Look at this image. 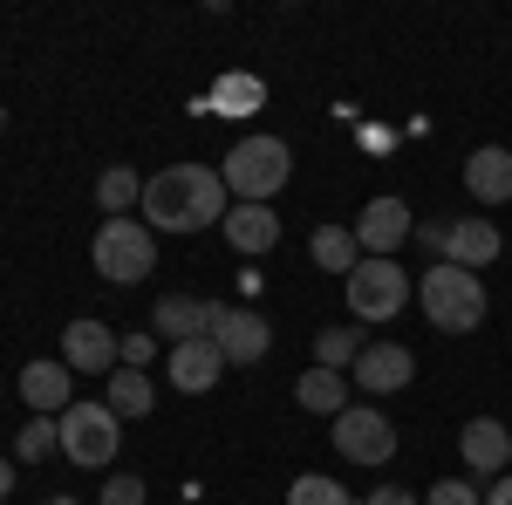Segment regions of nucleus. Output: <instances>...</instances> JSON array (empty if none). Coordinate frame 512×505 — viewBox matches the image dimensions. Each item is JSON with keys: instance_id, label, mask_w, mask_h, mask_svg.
<instances>
[{"instance_id": "obj_1", "label": "nucleus", "mask_w": 512, "mask_h": 505, "mask_svg": "<svg viewBox=\"0 0 512 505\" xmlns=\"http://www.w3.org/2000/svg\"><path fill=\"white\" fill-rule=\"evenodd\" d=\"M226 178L212 164H164L144 178V226L151 233H205L226 219Z\"/></svg>"}, {"instance_id": "obj_2", "label": "nucleus", "mask_w": 512, "mask_h": 505, "mask_svg": "<svg viewBox=\"0 0 512 505\" xmlns=\"http://www.w3.org/2000/svg\"><path fill=\"white\" fill-rule=\"evenodd\" d=\"M417 308H424V321H431L437 335H472V328H485V314H492V294H485L478 273L437 260L417 280Z\"/></svg>"}, {"instance_id": "obj_3", "label": "nucleus", "mask_w": 512, "mask_h": 505, "mask_svg": "<svg viewBox=\"0 0 512 505\" xmlns=\"http://www.w3.org/2000/svg\"><path fill=\"white\" fill-rule=\"evenodd\" d=\"M219 178H226L233 205H274V192H287V178H294V151L267 130H253L219 157Z\"/></svg>"}, {"instance_id": "obj_4", "label": "nucleus", "mask_w": 512, "mask_h": 505, "mask_svg": "<svg viewBox=\"0 0 512 505\" xmlns=\"http://www.w3.org/2000/svg\"><path fill=\"white\" fill-rule=\"evenodd\" d=\"M89 260L110 287H137V280L158 273V233L144 219H103L96 239H89Z\"/></svg>"}, {"instance_id": "obj_5", "label": "nucleus", "mask_w": 512, "mask_h": 505, "mask_svg": "<svg viewBox=\"0 0 512 505\" xmlns=\"http://www.w3.org/2000/svg\"><path fill=\"white\" fill-rule=\"evenodd\" d=\"M55 430H62V458L82 471H103L117 465V444H123V424L110 417V403H69L62 417H55Z\"/></svg>"}, {"instance_id": "obj_6", "label": "nucleus", "mask_w": 512, "mask_h": 505, "mask_svg": "<svg viewBox=\"0 0 512 505\" xmlns=\"http://www.w3.org/2000/svg\"><path fill=\"white\" fill-rule=\"evenodd\" d=\"M342 287H349V314L362 321V328H383V321H396V314H403V301H417L410 273L396 267V260H362Z\"/></svg>"}, {"instance_id": "obj_7", "label": "nucleus", "mask_w": 512, "mask_h": 505, "mask_svg": "<svg viewBox=\"0 0 512 505\" xmlns=\"http://www.w3.org/2000/svg\"><path fill=\"white\" fill-rule=\"evenodd\" d=\"M328 444L349 458V465H390L396 458V424L376 410V403H349L342 417H328Z\"/></svg>"}, {"instance_id": "obj_8", "label": "nucleus", "mask_w": 512, "mask_h": 505, "mask_svg": "<svg viewBox=\"0 0 512 505\" xmlns=\"http://www.w3.org/2000/svg\"><path fill=\"white\" fill-rule=\"evenodd\" d=\"M212 342H219V355H226V369H253V362H267V349H274V328H267L260 308H226V301H219Z\"/></svg>"}, {"instance_id": "obj_9", "label": "nucleus", "mask_w": 512, "mask_h": 505, "mask_svg": "<svg viewBox=\"0 0 512 505\" xmlns=\"http://www.w3.org/2000/svg\"><path fill=\"white\" fill-rule=\"evenodd\" d=\"M417 233V212L403 205V198H369L362 205V219H355V246H362V260H396V246Z\"/></svg>"}, {"instance_id": "obj_10", "label": "nucleus", "mask_w": 512, "mask_h": 505, "mask_svg": "<svg viewBox=\"0 0 512 505\" xmlns=\"http://www.w3.org/2000/svg\"><path fill=\"white\" fill-rule=\"evenodd\" d=\"M349 383H355V389H369V396H396V389L417 383V355L403 349V342H369V349L355 355Z\"/></svg>"}, {"instance_id": "obj_11", "label": "nucleus", "mask_w": 512, "mask_h": 505, "mask_svg": "<svg viewBox=\"0 0 512 505\" xmlns=\"http://www.w3.org/2000/svg\"><path fill=\"white\" fill-rule=\"evenodd\" d=\"M62 362L76 369V376H110L117 369V328L110 321H69L62 328Z\"/></svg>"}, {"instance_id": "obj_12", "label": "nucleus", "mask_w": 512, "mask_h": 505, "mask_svg": "<svg viewBox=\"0 0 512 505\" xmlns=\"http://www.w3.org/2000/svg\"><path fill=\"white\" fill-rule=\"evenodd\" d=\"M164 376L185 389V396H205V389H219V376H226V355H219L212 335H198V342L164 349Z\"/></svg>"}, {"instance_id": "obj_13", "label": "nucleus", "mask_w": 512, "mask_h": 505, "mask_svg": "<svg viewBox=\"0 0 512 505\" xmlns=\"http://www.w3.org/2000/svg\"><path fill=\"white\" fill-rule=\"evenodd\" d=\"M212 314H219V301H198V294H164L158 308H151V335L178 349V342L212 335Z\"/></svg>"}, {"instance_id": "obj_14", "label": "nucleus", "mask_w": 512, "mask_h": 505, "mask_svg": "<svg viewBox=\"0 0 512 505\" xmlns=\"http://www.w3.org/2000/svg\"><path fill=\"white\" fill-rule=\"evenodd\" d=\"M21 403L35 410V417H62L69 403H76V369L55 355V362H28L21 369Z\"/></svg>"}, {"instance_id": "obj_15", "label": "nucleus", "mask_w": 512, "mask_h": 505, "mask_svg": "<svg viewBox=\"0 0 512 505\" xmlns=\"http://www.w3.org/2000/svg\"><path fill=\"white\" fill-rule=\"evenodd\" d=\"M458 458L478 471V478H499L512 471V430L499 417H472V424L458 430Z\"/></svg>"}, {"instance_id": "obj_16", "label": "nucleus", "mask_w": 512, "mask_h": 505, "mask_svg": "<svg viewBox=\"0 0 512 505\" xmlns=\"http://www.w3.org/2000/svg\"><path fill=\"white\" fill-rule=\"evenodd\" d=\"M219 233H226L233 253L260 260V253H274V246H280V212H274V205H226Z\"/></svg>"}, {"instance_id": "obj_17", "label": "nucleus", "mask_w": 512, "mask_h": 505, "mask_svg": "<svg viewBox=\"0 0 512 505\" xmlns=\"http://www.w3.org/2000/svg\"><path fill=\"white\" fill-rule=\"evenodd\" d=\"M499 226L492 219H451V233H444V260L451 267H465V273H478V267H492L499 260Z\"/></svg>"}, {"instance_id": "obj_18", "label": "nucleus", "mask_w": 512, "mask_h": 505, "mask_svg": "<svg viewBox=\"0 0 512 505\" xmlns=\"http://www.w3.org/2000/svg\"><path fill=\"white\" fill-rule=\"evenodd\" d=\"M465 192H472L478 205H506L512 198V151L506 144H478V151L465 157Z\"/></svg>"}, {"instance_id": "obj_19", "label": "nucleus", "mask_w": 512, "mask_h": 505, "mask_svg": "<svg viewBox=\"0 0 512 505\" xmlns=\"http://www.w3.org/2000/svg\"><path fill=\"white\" fill-rule=\"evenodd\" d=\"M294 403H301L308 417H342V410H349V376H342V369H308V376L294 383Z\"/></svg>"}, {"instance_id": "obj_20", "label": "nucleus", "mask_w": 512, "mask_h": 505, "mask_svg": "<svg viewBox=\"0 0 512 505\" xmlns=\"http://www.w3.org/2000/svg\"><path fill=\"white\" fill-rule=\"evenodd\" d=\"M103 403H110V417H151V403H158V389H151V376L144 369H110V383H103Z\"/></svg>"}, {"instance_id": "obj_21", "label": "nucleus", "mask_w": 512, "mask_h": 505, "mask_svg": "<svg viewBox=\"0 0 512 505\" xmlns=\"http://www.w3.org/2000/svg\"><path fill=\"white\" fill-rule=\"evenodd\" d=\"M308 253H315V267H321V273H342V280L362 267L355 226H315V233H308Z\"/></svg>"}, {"instance_id": "obj_22", "label": "nucleus", "mask_w": 512, "mask_h": 505, "mask_svg": "<svg viewBox=\"0 0 512 505\" xmlns=\"http://www.w3.org/2000/svg\"><path fill=\"white\" fill-rule=\"evenodd\" d=\"M96 205H103V219H130V205H144V178L130 164H110L96 178Z\"/></svg>"}, {"instance_id": "obj_23", "label": "nucleus", "mask_w": 512, "mask_h": 505, "mask_svg": "<svg viewBox=\"0 0 512 505\" xmlns=\"http://www.w3.org/2000/svg\"><path fill=\"white\" fill-rule=\"evenodd\" d=\"M362 349H369V342H362V328H349V321H342V328H321L315 335V369H342V376H349Z\"/></svg>"}, {"instance_id": "obj_24", "label": "nucleus", "mask_w": 512, "mask_h": 505, "mask_svg": "<svg viewBox=\"0 0 512 505\" xmlns=\"http://www.w3.org/2000/svg\"><path fill=\"white\" fill-rule=\"evenodd\" d=\"M287 505H362V499H349V485L328 478V471H301V478L287 485Z\"/></svg>"}, {"instance_id": "obj_25", "label": "nucleus", "mask_w": 512, "mask_h": 505, "mask_svg": "<svg viewBox=\"0 0 512 505\" xmlns=\"http://www.w3.org/2000/svg\"><path fill=\"white\" fill-rule=\"evenodd\" d=\"M55 451H62L55 417H28V424H21V437H14V458H21V465H41V458H55Z\"/></svg>"}, {"instance_id": "obj_26", "label": "nucleus", "mask_w": 512, "mask_h": 505, "mask_svg": "<svg viewBox=\"0 0 512 505\" xmlns=\"http://www.w3.org/2000/svg\"><path fill=\"white\" fill-rule=\"evenodd\" d=\"M260 96H267L260 76H219V89H212V103H219L226 117H253V110H260Z\"/></svg>"}, {"instance_id": "obj_27", "label": "nucleus", "mask_w": 512, "mask_h": 505, "mask_svg": "<svg viewBox=\"0 0 512 505\" xmlns=\"http://www.w3.org/2000/svg\"><path fill=\"white\" fill-rule=\"evenodd\" d=\"M158 335H151V328H130V335H117V369H151V362H158Z\"/></svg>"}, {"instance_id": "obj_28", "label": "nucleus", "mask_w": 512, "mask_h": 505, "mask_svg": "<svg viewBox=\"0 0 512 505\" xmlns=\"http://www.w3.org/2000/svg\"><path fill=\"white\" fill-rule=\"evenodd\" d=\"M424 505H485V492H478L472 478H437L431 492H424Z\"/></svg>"}, {"instance_id": "obj_29", "label": "nucleus", "mask_w": 512, "mask_h": 505, "mask_svg": "<svg viewBox=\"0 0 512 505\" xmlns=\"http://www.w3.org/2000/svg\"><path fill=\"white\" fill-rule=\"evenodd\" d=\"M144 499H151V485H144L137 471H117V478L103 485V499H96V505H144Z\"/></svg>"}, {"instance_id": "obj_30", "label": "nucleus", "mask_w": 512, "mask_h": 505, "mask_svg": "<svg viewBox=\"0 0 512 505\" xmlns=\"http://www.w3.org/2000/svg\"><path fill=\"white\" fill-rule=\"evenodd\" d=\"M444 233H451V219H431V226H417L410 239H417V246H431L437 260H444Z\"/></svg>"}, {"instance_id": "obj_31", "label": "nucleus", "mask_w": 512, "mask_h": 505, "mask_svg": "<svg viewBox=\"0 0 512 505\" xmlns=\"http://www.w3.org/2000/svg\"><path fill=\"white\" fill-rule=\"evenodd\" d=\"M362 505H424V499H417V492H403V485H376Z\"/></svg>"}, {"instance_id": "obj_32", "label": "nucleus", "mask_w": 512, "mask_h": 505, "mask_svg": "<svg viewBox=\"0 0 512 505\" xmlns=\"http://www.w3.org/2000/svg\"><path fill=\"white\" fill-rule=\"evenodd\" d=\"M485 505H512V471H499V478H492V492H485Z\"/></svg>"}, {"instance_id": "obj_33", "label": "nucleus", "mask_w": 512, "mask_h": 505, "mask_svg": "<svg viewBox=\"0 0 512 505\" xmlns=\"http://www.w3.org/2000/svg\"><path fill=\"white\" fill-rule=\"evenodd\" d=\"M14 492V458H0V499Z\"/></svg>"}, {"instance_id": "obj_34", "label": "nucleus", "mask_w": 512, "mask_h": 505, "mask_svg": "<svg viewBox=\"0 0 512 505\" xmlns=\"http://www.w3.org/2000/svg\"><path fill=\"white\" fill-rule=\"evenodd\" d=\"M48 505H82V499H76V492H55V499H48Z\"/></svg>"}, {"instance_id": "obj_35", "label": "nucleus", "mask_w": 512, "mask_h": 505, "mask_svg": "<svg viewBox=\"0 0 512 505\" xmlns=\"http://www.w3.org/2000/svg\"><path fill=\"white\" fill-rule=\"evenodd\" d=\"M0 130H7V103H0Z\"/></svg>"}]
</instances>
